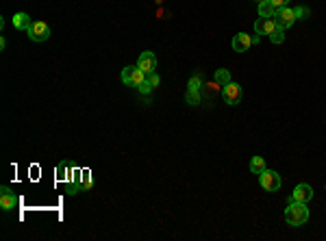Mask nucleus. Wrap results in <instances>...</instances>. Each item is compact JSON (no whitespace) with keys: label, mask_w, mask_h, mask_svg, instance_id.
<instances>
[{"label":"nucleus","mask_w":326,"mask_h":241,"mask_svg":"<svg viewBox=\"0 0 326 241\" xmlns=\"http://www.w3.org/2000/svg\"><path fill=\"white\" fill-rule=\"evenodd\" d=\"M139 91H142V94H150V91H152V87H150V85L148 83H146V80H144V83L142 85H139V87H137Z\"/></svg>","instance_id":"obj_24"},{"label":"nucleus","mask_w":326,"mask_h":241,"mask_svg":"<svg viewBox=\"0 0 326 241\" xmlns=\"http://www.w3.org/2000/svg\"><path fill=\"white\" fill-rule=\"evenodd\" d=\"M120 79H122V83L129 85V87H139L146 80V72H142L137 65H126L122 70V74H120Z\"/></svg>","instance_id":"obj_2"},{"label":"nucleus","mask_w":326,"mask_h":241,"mask_svg":"<svg viewBox=\"0 0 326 241\" xmlns=\"http://www.w3.org/2000/svg\"><path fill=\"white\" fill-rule=\"evenodd\" d=\"M311 198H313V187L306 185V182H300V185H296L294 194L287 198V204H289V202H304L306 204Z\"/></svg>","instance_id":"obj_7"},{"label":"nucleus","mask_w":326,"mask_h":241,"mask_svg":"<svg viewBox=\"0 0 326 241\" xmlns=\"http://www.w3.org/2000/svg\"><path fill=\"white\" fill-rule=\"evenodd\" d=\"M31 16L28 13H24V11H20V13H16L13 16V28H18V31H28L31 28Z\"/></svg>","instance_id":"obj_13"},{"label":"nucleus","mask_w":326,"mask_h":241,"mask_svg":"<svg viewBox=\"0 0 326 241\" xmlns=\"http://www.w3.org/2000/svg\"><path fill=\"white\" fill-rule=\"evenodd\" d=\"M272 18H274V24H276V26L283 28V31H285V28H289L291 24L296 22V13H294V9H289V7L276 9V13H274Z\"/></svg>","instance_id":"obj_5"},{"label":"nucleus","mask_w":326,"mask_h":241,"mask_svg":"<svg viewBox=\"0 0 326 241\" xmlns=\"http://www.w3.org/2000/svg\"><path fill=\"white\" fill-rule=\"evenodd\" d=\"M146 83H148L150 87L154 89L159 83H161V79H159V74H157V72H150V74H146Z\"/></svg>","instance_id":"obj_22"},{"label":"nucleus","mask_w":326,"mask_h":241,"mask_svg":"<svg viewBox=\"0 0 326 241\" xmlns=\"http://www.w3.org/2000/svg\"><path fill=\"white\" fill-rule=\"evenodd\" d=\"M204 87V83H202V79H200V72H196V74L189 79V85H187V89H194V91H200Z\"/></svg>","instance_id":"obj_19"},{"label":"nucleus","mask_w":326,"mask_h":241,"mask_svg":"<svg viewBox=\"0 0 326 241\" xmlns=\"http://www.w3.org/2000/svg\"><path fill=\"white\" fill-rule=\"evenodd\" d=\"M28 37H31V41H46L48 37H50V26H48L46 22H42V20H37V22H33L31 24V28H28Z\"/></svg>","instance_id":"obj_6"},{"label":"nucleus","mask_w":326,"mask_h":241,"mask_svg":"<svg viewBox=\"0 0 326 241\" xmlns=\"http://www.w3.org/2000/svg\"><path fill=\"white\" fill-rule=\"evenodd\" d=\"M259 41H261V35H257V33H255V35H252V44H259Z\"/></svg>","instance_id":"obj_25"},{"label":"nucleus","mask_w":326,"mask_h":241,"mask_svg":"<svg viewBox=\"0 0 326 241\" xmlns=\"http://www.w3.org/2000/svg\"><path fill=\"white\" fill-rule=\"evenodd\" d=\"M294 13H296V20H309V16H311V11L306 7H296Z\"/></svg>","instance_id":"obj_21"},{"label":"nucleus","mask_w":326,"mask_h":241,"mask_svg":"<svg viewBox=\"0 0 326 241\" xmlns=\"http://www.w3.org/2000/svg\"><path fill=\"white\" fill-rule=\"evenodd\" d=\"M272 4H274L276 9H281V7H287V4H289V0H270Z\"/></svg>","instance_id":"obj_23"},{"label":"nucleus","mask_w":326,"mask_h":241,"mask_svg":"<svg viewBox=\"0 0 326 241\" xmlns=\"http://www.w3.org/2000/svg\"><path fill=\"white\" fill-rule=\"evenodd\" d=\"M257 9H259V18H272L276 13V7L270 2V0H265V2L257 4Z\"/></svg>","instance_id":"obj_15"},{"label":"nucleus","mask_w":326,"mask_h":241,"mask_svg":"<svg viewBox=\"0 0 326 241\" xmlns=\"http://www.w3.org/2000/svg\"><path fill=\"white\" fill-rule=\"evenodd\" d=\"M241 96H244V91H241V85L239 83H228L226 87H222V98H224L226 104H231V107H235V104L241 102Z\"/></svg>","instance_id":"obj_4"},{"label":"nucleus","mask_w":326,"mask_h":241,"mask_svg":"<svg viewBox=\"0 0 326 241\" xmlns=\"http://www.w3.org/2000/svg\"><path fill=\"white\" fill-rule=\"evenodd\" d=\"M248 167H250L252 174H261V172L265 170V159L263 157H252L250 159V165H248Z\"/></svg>","instance_id":"obj_17"},{"label":"nucleus","mask_w":326,"mask_h":241,"mask_svg":"<svg viewBox=\"0 0 326 241\" xmlns=\"http://www.w3.org/2000/svg\"><path fill=\"white\" fill-rule=\"evenodd\" d=\"M285 221L289 226H303L309 221V209L304 202H289L285 209Z\"/></svg>","instance_id":"obj_1"},{"label":"nucleus","mask_w":326,"mask_h":241,"mask_svg":"<svg viewBox=\"0 0 326 241\" xmlns=\"http://www.w3.org/2000/svg\"><path fill=\"white\" fill-rule=\"evenodd\" d=\"M231 46L235 52H246L248 48L252 46V35H248V33H237V35L233 37Z\"/></svg>","instance_id":"obj_10"},{"label":"nucleus","mask_w":326,"mask_h":241,"mask_svg":"<svg viewBox=\"0 0 326 241\" xmlns=\"http://www.w3.org/2000/svg\"><path fill=\"white\" fill-rule=\"evenodd\" d=\"M81 187H83V191H89L91 187H94V178H91V170H87V167H83V172H81Z\"/></svg>","instance_id":"obj_16"},{"label":"nucleus","mask_w":326,"mask_h":241,"mask_svg":"<svg viewBox=\"0 0 326 241\" xmlns=\"http://www.w3.org/2000/svg\"><path fill=\"white\" fill-rule=\"evenodd\" d=\"M259 185L263 187L265 191H270V194H274V191L281 189V185H283V181H281V174L274 170H265L259 174Z\"/></svg>","instance_id":"obj_3"},{"label":"nucleus","mask_w":326,"mask_h":241,"mask_svg":"<svg viewBox=\"0 0 326 241\" xmlns=\"http://www.w3.org/2000/svg\"><path fill=\"white\" fill-rule=\"evenodd\" d=\"M213 80H216V85H220V87H226V85L231 83V72H228L226 67H220V70H216Z\"/></svg>","instance_id":"obj_14"},{"label":"nucleus","mask_w":326,"mask_h":241,"mask_svg":"<svg viewBox=\"0 0 326 241\" xmlns=\"http://www.w3.org/2000/svg\"><path fill=\"white\" fill-rule=\"evenodd\" d=\"M274 28H276V24H274L272 18H259V20L255 22V33H257V35H270Z\"/></svg>","instance_id":"obj_11"},{"label":"nucleus","mask_w":326,"mask_h":241,"mask_svg":"<svg viewBox=\"0 0 326 241\" xmlns=\"http://www.w3.org/2000/svg\"><path fill=\"white\" fill-rule=\"evenodd\" d=\"M255 2H257V4H261V2H265V0H255Z\"/></svg>","instance_id":"obj_26"},{"label":"nucleus","mask_w":326,"mask_h":241,"mask_svg":"<svg viewBox=\"0 0 326 241\" xmlns=\"http://www.w3.org/2000/svg\"><path fill=\"white\" fill-rule=\"evenodd\" d=\"M270 41H272V44H276V46H279V44H283V41H285V31H283V28H279V26H276L274 31L270 33Z\"/></svg>","instance_id":"obj_20"},{"label":"nucleus","mask_w":326,"mask_h":241,"mask_svg":"<svg viewBox=\"0 0 326 241\" xmlns=\"http://www.w3.org/2000/svg\"><path fill=\"white\" fill-rule=\"evenodd\" d=\"M55 174H57V182H70L72 181V167H70V163H65V161H61L59 165H57V170H55Z\"/></svg>","instance_id":"obj_12"},{"label":"nucleus","mask_w":326,"mask_h":241,"mask_svg":"<svg viewBox=\"0 0 326 241\" xmlns=\"http://www.w3.org/2000/svg\"><path fill=\"white\" fill-rule=\"evenodd\" d=\"M16 206H18L16 194H13L7 185H2V187H0V209H2V211H11V209H16Z\"/></svg>","instance_id":"obj_8"},{"label":"nucleus","mask_w":326,"mask_h":241,"mask_svg":"<svg viewBox=\"0 0 326 241\" xmlns=\"http://www.w3.org/2000/svg\"><path fill=\"white\" fill-rule=\"evenodd\" d=\"M137 67L142 72H146V74H150V72L157 70V57H154V52H150V50L142 52L139 59H137Z\"/></svg>","instance_id":"obj_9"},{"label":"nucleus","mask_w":326,"mask_h":241,"mask_svg":"<svg viewBox=\"0 0 326 241\" xmlns=\"http://www.w3.org/2000/svg\"><path fill=\"white\" fill-rule=\"evenodd\" d=\"M185 102H187V104H192V107H198V104L202 102V96H200V91L187 89V91H185Z\"/></svg>","instance_id":"obj_18"}]
</instances>
